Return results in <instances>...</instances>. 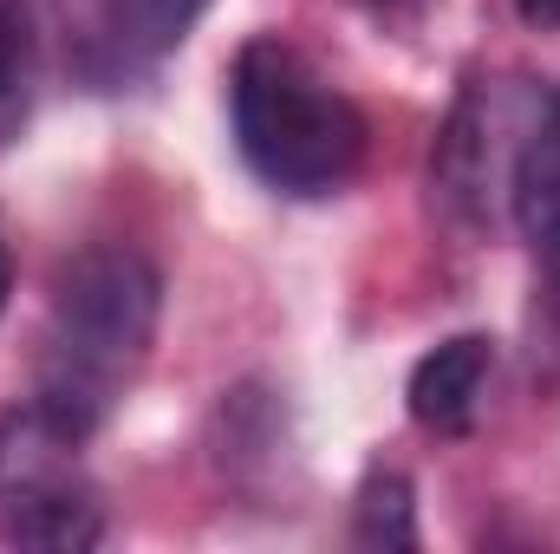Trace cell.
Instances as JSON below:
<instances>
[{"label":"cell","mask_w":560,"mask_h":554,"mask_svg":"<svg viewBox=\"0 0 560 554\" xmlns=\"http://www.w3.org/2000/svg\"><path fill=\"white\" fill-rule=\"evenodd\" d=\"M156 307H163V280L138 249L125 242L79 249L46 300L33 405H46L59 424L92 437L138 385L143 359L156 346Z\"/></svg>","instance_id":"cell-1"},{"label":"cell","mask_w":560,"mask_h":554,"mask_svg":"<svg viewBox=\"0 0 560 554\" xmlns=\"http://www.w3.org/2000/svg\"><path fill=\"white\" fill-rule=\"evenodd\" d=\"M229 125L242 163L293 203L339 196L365 163V112L280 33H261L235 53Z\"/></svg>","instance_id":"cell-2"},{"label":"cell","mask_w":560,"mask_h":554,"mask_svg":"<svg viewBox=\"0 0 560 554\" xmlns=\"http://www.w3.org/2000/svg\"><path fill=\"white\" fill-rule=\"evenodd\" d=\"M112 535L98 476L85 463V437L46 405L0 412V542L7 549L79 554Z\"/></svg>","instance_id":"cell-3"},{"label":"cell","mask_w":560,"mask_h":554,"mask_svg":"<svg viewBox=\"0 0 560 554\" xmlns=\"http://www.w3.org/2000/svg\"><path fill=\"white\" fill-rule=\"evenodd\" d=\"M209 0H98L92 13V46H85V66L98 79H138L150 66H163L189 26L202 20Z\"/></svg>","instance_id":"cell-4"},{"label":"cell","mask_w":560,"mask_h":554,"mask_svg":"<svg viewBox=\"0 0 560 554\" xmlns=\"http://www.w3.org/2000/svg\"><path fill=\"white\" fill-rule=\"evenodd\" d=\"M509 196H515V222H522L541 275H548V293L560 300V85L541 99L528 138L515 150Z\"/></svg>","instance_id":"cell-5"},{"label":"cell","mask_w":560,"mask_h":554,"mask_svg":"<svg viewBox=\"0 0 560 554\" xmlns=\"http://www.w3.org/2000/svg\"><path fill=\"white\" fill-rule=\"evenodd\" d=\"M489 372H495V339L489 333H456L443 346H430L411 372V417L436 437H463L476 412H482V392H489Z\"/></svg>","instance_id":"cell-6"},{"label":"cell","mask_w":560,"mask_h":554,"mask_svg":"<svg viewBox=\"0 0 560 554\" xmlns=\"http://www.w3.org/2000/svg\"><path fill=\"white\" fill-rule=\"evenodd\" d=\"M39 105V13L33 0H0V150L33 125Z\"/></svg>","instance_id":"cell-7"},{"label":"cell","mask_w":560,"mask_h":554,"mask_svg":"<svg viewBox=\"0 0 560 554\" xmlns=\"http://www.w3.org/2000/svg\"><path fill=\"white\" fill-rule=\"evenodd\" d=\"M352 542L359 549H418V503L405 470H372L352 503Z\"/></svg>","instance_id":"cell-8"},{"label":"cell","mask_w":560,"mask_h":554,"mask_svg":"<svg viewBox=\"0 0 560 554\" xmlns=\"http://www.w3.org/2000/svg\"><path fill=\"white\" fill-rule=\"evenodd\" d=\"M359 7H365L378 26H418V20L430 13V7H436V0H359Z\"/></svg>","instance_id":"cell-9"},{"label":"cell","mask_w":560,"mask_h":554,"mask_svg":"<svg viewBox=\"0 0 560 554\" xmlns=\"http://www.w3.org/2000/svg\"><path fill=\"white\" fill-rule=\"evenodd\" d=\"M528 26H560V0H515Z\"/></svg>","instance_id":"cell-10"},{"label":"cell","mask_w":560,"mask_h":554,"mask_svg":"<svg viewBox=\"0 0 560 554\" xmlns=\"http://www.w3.org/2000/svg\"><path fill=\"white\" fill-rule=\"evenodd\" d=\"M7 293H13V249H7V222H0V313H7Z\"/></svg>","instance_id":"cell-11"}]
</instances>
